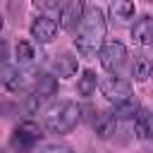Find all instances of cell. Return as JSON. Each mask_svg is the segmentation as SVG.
<instances>
[{"label":"cell","instance_id":"obj_15","mask_svg":"<svg viewBox=\"0 0 153 153\" xmlns=\"http://www.w3.org/2000/svg\"><path fill=\"white\" fill-rule=\"evenodd\" d=\"M96 86H98V74L91 72V69H84L81 76H79V81H76V91L88 98V96L96 93Z\"/></svg>","mask_w":153,"mask_h":153},{"label":"cell","instance_id":"obj_14","mask_svg":"<svg viewBox=\"0 0 153 153\" xmlns=\"http://www.w3.org/2000/svg\"><path fill=\"white\" fill-rule=\"evenodd\" d=\"M131 76L136 81H146L151 76V57L148 55H134V62H131Z\"/></svg>","mask_w":153,"mask_h":153},{"label":"cell","instance_id":"obj_12","mask_svg":"<svg viewBox=\"0 0 153 153\" xmlns=\"http://www.w3.org/2000/svg\"><path fill=\"white\" fill-rule=\"evenodd\" d=\"M131 38L139 45H151L153 43V19L151 17H139L131 26Z\"/></svg>","mask_w":153,"mask_h":153},{"label":"cell","instance_id":"obj_11","mask_svg":"<svg viewBox=\"0 0 153 153\" xmlns=\"http://www.w3.org/2000/svg\"><path fill=\"white\" fill-rule=\"evenodd\" d=\"M53 76H60V79H69V76H74L76 74V69H79V62H76V57L74 55H69V53H62V55H57L55 60H53Z\"/></svg>","mask_w":153,"mask_h":153},{"label":"cell","instance_id":"obj_19","mask_svg":"<svg viewBox=\"0 0 153 153\" xmlns=\"http://www.w3.org/2000/svg\"><path fill=\"white\" fill-rule=\"evenodd\" d=\"M7 62H10V48H7V43H5L2 38H0V72L10 67Z\"/></svg>","mask_w":153,"mask_h":153},{"label":"cell","instance_id":"obj_22","mask_svg":"<svg viewBox=\"0 0 153 153\" xmlns=\"http://www.w3.org/2000/svg\"><path fill=\"white\" fill-rule=\"evenodd\" d=\"M0 153H7V151H0Z\"/></svg>","mask_w":153,"mask_h":153},{"label":"cell","instance_id":"obj_18","mask_svg":"<svg viewBox=\"0 0 153 153\" xmlns=\"http://www.w3.org/2000/svg\"><path fill=\"white\" fill-rule=\"evenodd\" d=\"M33 153H74V148H72V146H67V143H57V141H53V143L41 146V148H38V151H33Z\"/></svg>","mask_w":153,"mask_h":153},{"label":"cell","instance_id":"obj_3","mask_svg":"<svg viewBox=\"0 0 153 153\" xmlns=\"http://www.w3.org/2000/svg\"><path fill=\"white\" fill-rule=\"evenodd\" d=\"M43 139V129L33 122V120H22L19 124H14L12 136H10V148L14 153H33L36 146Z\"/></svg>","mask_w":153,"mask_h":153},{"label":"cell","instance_id":"obj_17","mask_svg":"<svg viewBox=\"0 0 153 153\" xmlns=\"http://www.w3.org/2000/svg\"><path fill=\"white\" fill-rule=\"evenodd\" d=\"M139 103H136V98H131V100H127V103H122V105H115V110H112V115L115 117H122V120H134V115L139 112Z\"/></svg>","mask_w":153,"mask_h":153},{"label":"cell","instance_id":"obj_9","mask_svg":"<svg viewBox=\"0 0 153 153\" xmlns=\"http://www.w3.org/2000/svg\"><path fill=\"white\" fill-rule=\"evenodd\" d=\"M81 14H84V2L72 0V2L62 5L60 7V26L67 29V31H74L81 22Z\"/></svg>","mask_w":153,"mask_h":153},{"label":"cell","instance_id":"obj_20","mask_svg":"<svg viewBox=\"0 0 153 153\" xmlns=\"http://www.w3.org/2000/svg\"><path fill=\"white\" fill-rule=\"evenodd\" d=\"M12 110V105H7V103H0V115H5V112H10Z\"/></svg>","mask_w":153,"mask_h":153},{"label":"cell","instance_id":"obj_1","mask_svg":"<svg viewBox=\"0 0 153 153\" xmlns=\"http://www.w3.org/2000/svg\"><path fill=\"white\" fill-rule=\"evenodd\" d=\"M103 38H105V14L100 7L91 5V7H84V14H81V22L76 26V38H74V45L81 55L91 57L100 50L103 45Z\"/></svg>","mask_w":153,"mask_h":153},{"label":"cell","instance_id":"obj_2","mask_svg":"<svg viewBox=\"0 0 153 153\" xmlns=\"http://www.w3.org/2000/svg\"><path fill=\"white\" fill-rule=\"evenodd\" d=\"M81 120V108L74 100H55L43 112V124L50 134H69Z\"/></svg>","mask_w":153,"mask_h":153},{"label":"cell","instance_id":"obj_4","mask_svg":"<svg viewBox=\"0 0 153 153\" xmlns=\"http://www.w3.org/2000/svg\"><path fill=\"white\" fill-rule=\"evenodd\" d=\"M100 91H103V96H105L112 105H122V103H127V100L134 98L129 81L122 79V76H117V74L103 76V79H100Z\"/></svg>","mask_w":153,"mask_h":153},{"label":"cell","instance_id":"obj_7","mask_svg":"<svg viewBox=\"0 0 153 153\" xmlns=\"http://www.w3.org/2000/svg\"><path fill=\"white\" fill-rule=\"evenodd\" d=\"M57 22L53 19V17H48V14H38V17H33V22H31V38L36 41V43H50L55 36H57Z\"/></svg>","mask_w":153,"mask_h":153},{"label":"cell","instance_id":"obj_10","mask_svg":"<svg viewBox=\"0 0 153 153\" xmlns=\"http://www.w3.org/2000/svg\"><path fill=\"white\" fill-rule=\"evenodd\" d=\"M93 131L100 136V139H110V136H115V131H117V117L112 115V112H108V110H98L96 115H93Z\"/></svg>","mask_w":153,"mask_h":153},{"label":"cell","instance_id":"obj_6","mask_svg":"<svg viewBox=\"0 0 153 153\" xmlns=\"http://www.w3.org/2000/svg\"><path fill=\"white\" fill-rule=\"evenodd\" d=\"M41 53L38 48L31 43V41H17L14 43V60H17V69H24V72H31L38 62H41Z\"/></svg>","mask_w":153,"mask_h":153},{"label":"cell","instance_id":"obj_16","mask_svg":"<svg viewBox=\"0 0 153 153\" xmlns=\"http://www.w3.org/2000/svg\"><path fill=\"white\" fill-rule=\"evenodd\" d=\"M134 131L139 134V139L151 136V112L146 108H139V112L134 115Z\"/></svg>","mask_w":153,"mask_h":153},{"label":"cell","instance_id":"obj_8","mask_svg":"<svg viewBox=\"0 0 153 153\" xmlns=\"http://www.w3.org/2000/svg\"><path fill=\"white\" fill-rule=\"evenodd\" d=\"M33 79H36V76H31L29 72L17 69V67L2 69V84H5L10 91H26V88L33 84Z\"/></svg>","mask_w":153,"mask_h":153},{"label":"cell","instance_id":"obj_13","mask_svg":"<svg viewBox=\"0 0 153 153\" xmlns=\"http://www.w3.org/2000/svg\"><path fill=\"white\" fill-rule=\"evenodd\" d=\"M110 14H112V19H117L120 24H124V22H129V19L136 14V7H134V2L117 0V2L110 5Z\"/></svg>","mask_w":153,"mask_h":153},{"label":"cell","instance_id":"obj_21","mask_svg":"<svg viewBox=\"0 0 153 153\" xmlns=\"http://www.w3.org/2000/svg\"><path fill=\"white\" fill-rule=\"evenodd\" d=\"M0 31H2V14H0Z\"/></svg>","mask_w":153,"mask_h":153},{"label":"cell","instance_id":"obj_5","mask_svg":"<svg viewBox=\"0 0 153 153\" xmlns=\"http://www.w3.org/2000/svg\"><path fill=\"white\" fill-rule=\"evenodd\" d=\"M98 57H100V65L108 72H117L127 62V48L120 41H103V45L98 50Z\"/></svg>","mask_w":153,"mask_h":153}]
</instances>
